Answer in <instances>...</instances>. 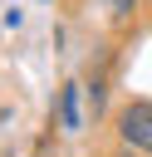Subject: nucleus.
Instances as JSON below:
<instances>
[{"instance_id":"obj_2","label":"nucleus","mask_w":152,"mask_h":157,"mask_svg":"<svg viewBox=\"0 0 152 157\" xmlns=\"http://www.w3.org/2000/svg\"><path fill=\"white\" fill-rule=\"evenodd\" d=\"M59 123H64V132H78V83H69L64 93H59Z\"/></svg>"},{"instance_id":"obj_1","label":"nucleus","mask_w":152,"mask_h":157,"mask_svg":"<svg viewBox=\"0 0 152 157\" xmlns=\"http://www.w3.org/2000/svg\"><path fill=\"white\" fill-rule=\"evenodd\" d=\"M118 137L137 152H152V98H132L118 113Z\"/></svg>"},{"instance_id":"obj_3","label":"nucleus","mask_w":152,"mask_h":157,"mask_svg":"<svg viewBox=\"0 0 152 157\" xmlns=\"http://www.w3.org/2000/svg\"><path fill=\"white\" fill-rule=\"evenodd\" d=\"M103 5H108V10H113V20H127V15H132V5H137V0H103Z\"/></svg>"}]
</instances>
